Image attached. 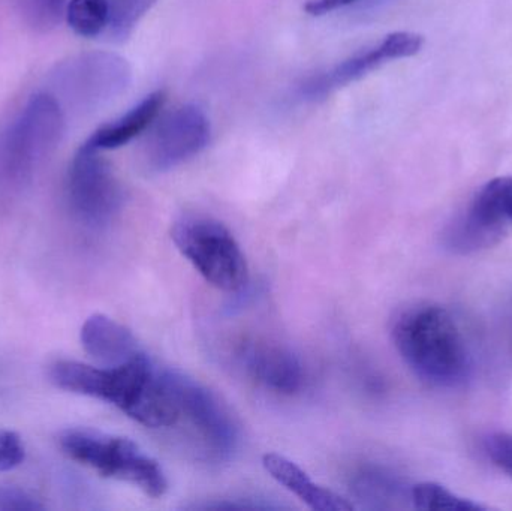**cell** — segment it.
<instances>
[{"instance_id":"obj_1","label":"cell","mask_w":512,"mask_h":511,"mask_svg":"<svg viewBox=\"0 0 512 511\" xmlns=\"http://www.w3.org/2000/svg\"><path fill=\"white\" fill-rule=\"evenodd\" d=\"M48 378L57 389L114 405L146 428H173L179 423L177 372L161 371L146 354L113 368L57 360L48 369Z\"/></svg>"},{"instance_id":"obj_2","label":"cell","mask_w":512,"mask_h":511,"mask_svg":"<svg viewBox=\"0 0 512 511\" xmlns=\"http://www.w3.org/2000/svg\"><path fill=\"white\" fill-rule=\"evenodd\" d=\"M394 345L408 368L436 389H459L471 377L472 357L456 318L444 306L420 302L394 317Z\"/></svg>"},{"instance_id":"obj_3","label":"cell","mask_w":512,"mask_h":511,"mask_svg":"<svg viewBox=\"0 0 512 511\" xmlns=\"http://www.w3.org/2000/svg\"><path fill=\"white\" fill-rule=\"evenodd\" d=\"M59 447L69 459L105 479L131 483L152 498H161L167 492V477L161 465L128 438L90 429H68L59 435Z\"/></svg>"},{"instance_id":"obj_4","label":"cell","mask_w":512,"mask_h":511,"mask_svg":"<svg viewBox=\"0 0 512 511\" xmlns=\"http://www.w3.org/2000/svg\"><path fill=\"white\" fill-rule=\"evenodd\" d=\"M65 116L53 93H36L0 131V179L24 183L62 140Z\"/></svg>"},{"instance_id":"obj_5","label":"cell","mask_w":512,"mask_h":511,"mask_svg":"<svg viewBox=\"0 0 512 511\" xmlns=\"http://www.w3.org/2000/svg\"><path fill=\"white\" fill-rule=\"evenodd\" d=\"M177 249L218 290L236 293L248 284L245 255L231 231L209 216H183L171 231Z\"/></svg>"},{"instance_id":"obj_6","label":"cell","mask_w":512,"mask_h":511,"mask_svg":"<svg viewBox=\"0 0 512 511\" xmlns=\"http://www.w3.org/2000/svg\"><path fill=\"white\" fill-rule=\"evenodd\" d=\"M132 80L128 60L110 51H90L60 63L51 74L53 95L80 113L99 110L119 98Z\"/></svg>"},{"instance_id":"obj_7","label":"cell","mask_w":512,"mask_h":511,"mask_svg":"<svg viewBox=\"0 0 512 511\" xmlns=\"http://www.w3.org/2000/svg\"><path fill=\"white\" fill-rule=\"evenodd\" d=\"M66 197L72 213L89 227H104L122 206L123 194L101 150L84 143L68 171Z\"/></svg>"},{"instance_id":"obj_8","label":"cell","mask_w":512,"mask_h":511,"mask_svg":"<svg viewBox=\"0 0 512 511\" xmlns=\"http://www.w3.org/2000/svg\"><path fill=\"white\" fill-rule=\"evenodd\" d=\"M512 177H496L475 195L465 213L457 216L442 234V245L451 254L471 255L501 242L510 222L508 200Z\"/></svg>"},{"instance_id":"obj_9","label":"cell","mask_w":512,"mask_h":511,"mask_svg":"<svg viewBox=\"0 0 512 511\" xmlns=\"http://www.w3.org/2000/svg\"><path fill=\"white\" fill-rule=\"evenodd\" d=\"M212 126L198 105L186 104L164 114L147 138L144 158L156 173L173 170L203 152L210 143Z\"/></svg>"},{"instance_id":"obj_10","label":"cell","mask_w":512,"mask_h":511,"mask_svg":"<svg viewBox=\"0 0 512 511\" xmlns=\"http://www.w3.org/2000/svg\"><path fill=\"white\" fill-rule=\"evenodd\" d=\"M424 47V36L415 32H393L385 36L378 45L354 54L337 63L327 71L313 75L298 89L304 101H321L342 87L369 75L391 60L406 59L420 53Z\"/></svg>"},{"instance_id":"obj_11","label":"cell","mask_w":512,"mask_h":511,"mask_svg":"<svg viewBox=\"0 0 512 511\" xmlns=\"http://www.w3.org/2000/svg\"><path fill=\"white\" fill-rule=\"evenodd\" d=\"M177 395L180 407L179 423H188L197 432V437L203 441L210 455L219 459L231 456L239 443V429L218 396L179 372Z\"/></svg>"},{"instance_id":"obj_12","label":"cell","mask_w":512,"mask_h":511,"mask_svg":"<svg viewBox=\"0 0 512 511\" xmlns=\"http://www.w3.org/2000/svg\"><path fill=\"white\" fill-rule=\"evenodd\" d=\"M239 359L249 377L265 389L292 395L303 386L304 375L300 360L282 345L248 342L240 348Z\"/></svg>"},{"instance_id":"obj_13","label":"cell","mask_w":512,"mask_h":511,"mask_svg":"<svg viewBox=\"0 0 512 511\" xmlns=\"http://www.w3.org/2000/svg\"><path fill=\"white\" fill-rule=\"evenodd\" d=\"M80 339L84 351L108 368L125 365L143 354L131 330L107 315L95 314L87 318L81 327Z\"/></svg>"},{"instance_id":"obj_14","label":"cell","mask_w":512,"mask_h":511,"mask_svg":"<svg viewBox=\"0 0 512 511\" xmlns=\"http://www.w3.org/2000/svg\"><path fill=\"white\" fill-rule=\"evenodd\" d=\"M267 473L289 492L297 495L310 509L318 511H352L354 506L321 486L315 485L310 477L294 462L283 456L270 453L262 459Z\"/></svg>"},{"instance_id":"obj_15","label":"cell","mask_w":512,"mask_h":511,"mask_svg":"<svg viewBox=\"0 0 512 511\" xmlns=\"http://www.w3.org/2000/svg\"><path fill=\"white\" fill-rule=\"evenodd\" d=\"M165 101H167V93L164 90L150 93L140 104L123 114L120 119L107 123L98 131L93 132L86 144L102 152V150L119 149V147L131 143L158 119Z\"/></svg>"},{"instance_id":"obj_16","label":"cell","mask_w":512,"mask_h":511,"mask_svg":"<svg viewBox=\"0 0 512 511\" xmlns=\"http://www.w3.org/2000/svg\"><path fill=\"white\" fill-rule=\"evenodd\" d=\"M352 492L358 500L366 503L370 509H394L403 500L411 501V489L387 471L370 468L354 477Z\"/></svg>"},{"instance_id":"obj_17","label":"cell","mask_w":512,"mask_h":511,"mask_svg":"<svg viewBox=\"0 0 512 511\" xmlns=\"http://www.w3.org/2000/svg\"><path fill=\"white\" fill-rule=\"evenodd\" d=\"M66 21L78 36L95 38L110 23V0H69Z\"/></svg>"},{"instance_id":"obj_18","label":"cell","mask_w":512,"mask_h":511,"mask_svg":"<svg viewBox=\"0 0 512 511\" xmlns=\"http://www.w3.org/2000/svg\"><path fill=\"white\" fill-rule=\"evenodd\" d=\"M411 503L418 510L477 511L486 507L453 494L438 483H418L411 488Z\"/></svg>"},{"instance_id":"obj_19","label":"cell","mask_w":512,"mask_h":511,"mask_svg":"<svg viewBox=\"0 0 512 511\" xmlns=\"http://www.w3.org/2000/svg\"><path fill=\"white\" fill-rule=\"evenodd\" d=\"M158 0H113L110 2L111 36L117 41H123L131 35L138 21L156 5Z\"/></svg>"},{"instance_id":"obj_20","label":"cell","mask_w":512,"mask_h":511,"mask_svg":"<svg viewBox=\"0 0 512 511\" xmlns=\"http://www.w3.org/2000/svg\"><path fill=\"white\" fill-rule=\"evenodd\" d=\"M68 0H26L27 14L35 26L48 29L59 23L66 12Z\"/></svg>"},{"instance_id":"obj_21","label":"cell","mask_w":512,"mask_h":511,"mask_svg":"<svg viewBox=\"0 0 512 511\" xmlns=\"http://www.w3.org/2000/svg\"><path fill=\"white\" fill-rule=\"evenodd\" d=\"M487 458L512 479V434L496 432L484 440Z\"/></svg>"},{"instance_id":"obj_22","label":"cell","mask_w":512,"mask_h":511,"mask_svg":"<svg viewBox=\"0 0 512 511\" xmlns=\"http://www.w3.org/2000/svg\"><path fill=\"white\" fill-rule=\"evenodd\" d=\"M24 458H26V450L20 435L0 429V473L20 467Z\"/></svg>"},{"instance_id":"obj_23","label":"cell","mask_w":512,"mask_h":511,"mask_svg":"<svg viewBox=\"0 0 512 511\" xmlns=\"http://www.w3.org/2000/svg\"><path fill=\"white\" fill-rule=\"evenodd\" d=\"M45 506L30 492L15 486L0 485V511H39Z\"/></svg>"},{"instance_id":"obj_24","label":"cell","mask_w":512,"mask_h":511,"mask_svg":"<svg viewBox=\"0 0 512 511\" xmlns=\"http://www.w3.org/2000/svg\"><path fill=\"white\" fill-rule=\"evenodd\" d=\"M354 2L355 0H309L304 5V11L309 15H313V17H321V15L336 11V9L351 5Z\"/></svg>"},{"instance_id":"obj_25","label":"cell","mask_w":512,"mask_h":511,"mask_svg":"<svg viewBox=\"0 0 512 511\" xmlns=\"http://www.w3.org/2000/svg\"><path fill=\"white\" fill-rule=\"evenodd\" d=\"M391 2V0H370V5L372 6H378V5H384V3Z\"/></svg>"},{"instance_id":"obj_26","label":"cell","mask_w":512,"mask_h":511,"mask_svg":"<svg viewBox=\"0 0 512 511\" xmlns=\"http://www.w3.org/2000/svg\"><path fill=\"white\" fill-rule=\"evenodd\" d=\"M508 216H510V221H512V189L510 194V200H508Z\"/></svg>"}]
</instances>
